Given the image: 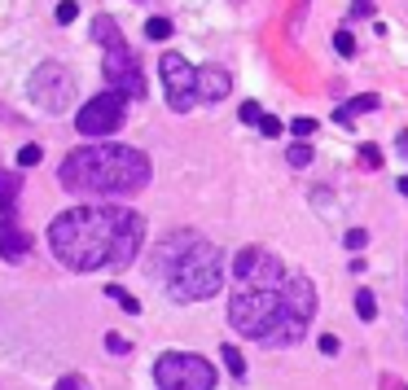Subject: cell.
Here are the masks:
<instances>
[{
	"label": "cell",
	"mask_w": 408,
	"mask_h": 390,
	"mask_svg": "<svg viewBox=\"0 0 408 390\" xmlns=\"http://www.w3.org/2000/svg\"><path fill=\"white\" fill-rule=\"evenodd\" d=\"M233 88V75L224 66H198V101H224Z\"/></svg>",
	"instance_id": "11"
},
{
	"label": "cell",
	"mask_w": 408,
	"mask_h": 390,
	"mask_svg": "<svg viewBox=\"0 0 408 390\" xmlns=\"http://www.w3.org/2000/svg\"><path fill=\"white\" fill-rule=\"evenodd\" d=\"M40 158H44V149H40V145H22V149H18V167H35Z\"/></svg>",
	"instance_id": "21"
},
{
	"label": "cell",
	"mask_w": 408,
	"mask_h": 390,
	"mask_svg": "<svg viewBox=\"0 0 408 390\" xmlns=\"http://www.w3.org/2000/svg\"><path fill=\"white\" fill-rule=\"evenodd\" d=\"M259 132H263V136H281V132H285V123H281V119H272V114H263V119H259Z\"/></svg>",
	"instance_id": "26"
},
{
	"label": "cell",
	"mask_w": 408,
	"mask_h": 390,
	"mask_svg": "<svg viewBox=\"0 0 408 390\" xmlns=\"http://www.w3.org/2000/svg\"><path fill=\"white\" fill-rule=\"evenodd\" d=\"M159 75H163L167 105H172L176 114L194 110V101H198V66H189L180 53H163V62H159Z\"/></svg>",
	"instance_id": "8"
},
{
	"label": "cell",
	"mask_w": 408,
	"mask_h": 390,
	"mask_svg": "<svg viewBox=\"0 0 408 390\" xmlns=\"http://www.w3.org/2000/svg\"><path fill=\"white\" fill-rule=\"evenodd\" d=\"M105 294H110V299H114L119 307H123V312H127V316H136V312H141V303H136V299H132V294H123V290H119V285H110V290H105Z\"/></svg>",
	"instance_id": "19"
},
{
	"label": "cell",
	"mask_w": 408,
	"mask_h": 390,
	"mask_svg": "<svg viewBox=\"0 0 408 390\" xmlns=\"http://www.w3.org/2000/svg\"><path fill=\"white\" fill-rule=\"evenodd\" d=\"M365 241H369V228H347V232H343V246H347V250H365Z\"/></svg>",
	"instance_id": "20"
},
{
	"label": "cell",
	"mask_w": 408,
	"mask_h": 390,
	"mask_svg": "<svg viewBox=\"0 0 408 390\" xmlns=\"http://www.w3.org/2000/svg\"><path fill=\"white\" fill-rule=\"evenodd\" d=\"M75 18H79V5H75V0H62V5H57V22H62V27H70Z\"/></svg>",
	"instance_id": "23"
},
{
	"label": "cell",
	"mask_w": 408,
	"mask_h": 390,
	"mask_svg": "<svg viewBox=\"0 0 408 390\" xmlns=\"http://www.w3.org/2000/svg\"><path fill=\"white\" fill-rule=\"evenodd\" d=\"M70 193H92V197H132L150 184V158L132 145H79L70 149L57 167Z\"/></svg>",
	"instance_id": "2"
},
{
	"label": "cell",
	"mask_w": 408,
	"mask_h": 390,
	"mask_svg": "<svg viewBox=\"0 0 408 390\" xmlns=\"http://www.w3.org/2000/svg\"><path fill=\"white\" fill-rule=\"evenodd\" d=\"M145 241V219L127 206H70L49 224V250L70 272L127 268Z\"/></svg>",
	"instance_id": "1"
},
{
	"label": "cell",
	"mask_w": 408,
	"mask_h": 390,
	"mask_svg": "<svg viewBox=\"0 0 408 390\" xmlns=\"http://www.w3.org/2000/svg\"><path fill=\"white\" fill-rule=\"evenodd\" d=\"M360 162L378 171V167H382V149H378V145H360Z\"/></svg>",
	"instance_id": "24"
},
{
	"label": "cell",
	"mask_w": 408,
	"mask_h": 390,
	"mask_svg": "<svg viewBox=\"0 0 408 390\" xmlns=\"http://www.w3.org/2000/svg\"><path fill=\"white\" fill-rule=\"evenodd\" d=\"M194 241H198V232H167V237H163V246H159V254H154L159 263H154L150 272H154V277H167V272H172V268L180 263V254H185Z\"/></svg>",
	"instance_id": "10"
},
{
	"label": "cell",
	"mask_w": 408,
	"mask_h": 390,
	"mask_svg": "<svg viewBox=\"0 0 408 390\" xmlns=\"http://www.w3.org/2000/svg\"><path fill=\"white\" fill-rule=\"evenodd\" d=\"M285 127H290V132H294L298 140H307L312 132H316V119H290V123H285Z\"/></svg>",
	"instance_id": "22"
},
{
	"label": "cell",
	"mask_w": 408,
	"mask_h": 390,
	"mask_svg": "<svg viewBox=\"0 0 408 390\" xmlns=\"http://www.w3.org/2000/svg\"><path fill=\"white\" fill-rule=\"evenodd\" d=\"M220 360H224V364H229V373H233V377H242V373H246V360H242V351H237V347H233V342H224V351H220Z\"/></svg>",
	"instance_id": "15"
},
{
	"label": "cell",
	"mask_w": 408,
	"mask_h": 390,
	"mask_svg": "<svg viewBox=\"0 0 408 390\" xmlns=\"http://www.w3.org/2000/svg\"><path fill=\"white\" fill-rule=\"evenodd\" d=\"M259 119H263V110H259L255 101H246V105H242V123H255V127H259Z\"/></svg>",
	"instance_id": "28"
},
{
	"label": "cell",
	"mask_w": 408,
	"mask_h": 390,
	"mask_svg": "<svg viewBox=\"0 0 408 390\" xmlns=\"http://www.w3.org/2000/svg\"><path fill=\"white\" fill-rule=\"evenodd\" d=\"M163 281H167V294L176 303H202L211 294H220V285H224V254L211 241L198 237Z\"/></svg>",
	"instance_id": "3"
},
{
	"label": "cell",
	"mask_w": 408,
	"mask_h": 390,
	"mask_svg": "<svg viewBox=\"0 0 408 390\" xmlns=\"http://www.w3.org/2000/svg\"><path fill=\"white\" fill-rule=\"evenodd\" d=\"M285 158H290V167H307V162H312V145H307V140H298V145L285 149Z\"/></svg>",
	"instance_id": "17"
},
{
	"label": "cell",
	"mask_w": 408,
	"mask_h": 390,
	"mask_svg": "<svg viewBox=\"0 0 408 390\" xmlns=\"http://www.w3.org/2000/svg\"><path fill=\"white\" fill-rule=\"evenodd\" d=\"M123 119H127V92L110 88V92H97V97L83 105L75 127H79V136L101 140V136H114L119 127H123Z\"/></svg>",
	"instance_id": "7"
},
{
	"label": "cell",
	"mask_w": 408,
	"mask_h": 390,
	"mask_svg": "<svg viewBox=\"0 0 408 390\" xmlns=\"http://www.w3.org/2000/svg\"><path fill=\"white\" fill-rule=\"evenodd\" d=\"M105 79L119 88V92H127V97H141L145 92V79H141V62H136V49H127V40H119L105 49Z\"/></svg>",
	"instance_id": "9"
},
{
	"label": "cell",
	"mask_w": 408,
	"mask_h": 390,
	"mask_svg": "<svg viewBox=\"0 0 408 390\" xmlns=\"http://www.w3.org/2000/svg\"><path fill=\"white\" fill-rule=\"evenodd\" d=\"M105 351H110V356H127L132 342H127V338H119V334H110V338H105Z\"/></svg>",
	"instance_id": "27"
},
{
	"label": "cell",
	"mask_w": 408,
	"mask_h": 390,
	"mask_svg": "<svg viewBox=\"0 0 408 390\" xmlns=\"http://www.w3.org/2000/svg\"><path fill=\"white\" fill-rule=\"evenodd\" d=\"M27 254H31V237L18 228L14 219H0V259H9V263H22Z\"/></svg>",
	"instance_id": "12"
},
{
	"label": "cell",
	"mask_w": 408,
	"mask_h": 390,
	"mask_svg": "<svg viewBox=\"0 0 408 390\" xmlns=\"http://www.w3.org/2000/svg\"><path fill=\"white\" fill-rule=\"evenodd\" d=\"M351 14L356 18H374V0H351Z\"/></svg>",
	"instance_id": "30"
},
{
	"label": "cell",
	"mask_w": 408,
	"mask_h": 390,
	"mask_svg": "<svg viewBox=\"0 0 408 390\" xmlns=\"http://www.w3.org/2000/svg\"><path fill=\"white\" fill-rule=\"evenodd\" d=\"M395 149H400V153H404V158H408V127H404V132H400V136H395Z\"/></svg>",
	"instance_id": "32"
},
{
	"label": "cell",
	"mask_w": 408,
	"mask_h": 390,
	"mask_svg": "<svg viewBox=\"0 0 408 390\" xmlns=\"http://www.w3.org/2000/svg\"><path fill=\"white\" fill-rule=\"evenodd\" d=\"M316 347H320V356H338V338H334V334H320Z\"/></svg>",
	"instance_id": "29"
},
{
	"label": "cell",
	"mask_w": 408,
	"mask_h": 390,
	"mask_svg": "<svg viewBox=\"0 0 408 390\" xmlns=\"http://www.w3.org/2000/svg\"><path fill=\"white\" fill-rule=\"evenodd\" d=\"M79 386H83V377H75V373L57 377V390H79Z\"/></svg>",
	"instance_id": "31"
},
{
	"label": "cell",
	"mask_w": 408,
	"mask_h": 390,
	"mask_svg": "<svg viewBox=\"0 0 408 390\" xmlns=\"http://www.w3.org/2000/svg\"><path fill=\"white\" fill-rule=\"evenodd\" d=\"M145 35H150V40H167V35H172V18H150Z\"/></svg>",
	"instance_id": "18"
},
{
	"label": "cell",
	"mask_w": 408,
	"mask_h": 390,
	"mask_svg": "<svg viewBox=\"0 0 408 390\" xmlns=\"http://www.w3.org/2000/svg\"><path fill=\"white\" fill-rule=\"evenodd\" d=\"M343 110L351 114V119H356V114H369V110H378V92H360V97H351V101L343 105Z\"/></svg>",
	"instance_id": "14"
},
{
	"label": "cell",
	"mask_w": 408,
	"mask_h": 390,
	"mask_svg": "<svg viewBox=\"0 0 408 390\" xmlns=\"http://www.w3.org/2000/svg\"><path fill=\"white\" fill-rule=\"evenodd\" d=\"M312 316H316V285L303 277V272H290L285 281V307H281V325L263 338V347H294L298 338L307 334Z\"/></svg>",
	"instance_id": "4"
},
{
	"label": "cell",
	"mask_w": 408,
	"mask_h": 390,
	"mask_svg": "<svg viewBox=\"0 0 408 390\" xmlns=\"http://www.w3.org/2000/svg\"><path fill=\"white\" fill-rule=\"evenodd\" d=\"M334 49H338V57H351L356 53V40L347 31H338V35H334Z\"/></svg>",
	"instance_id": "25"
},
{
	"label": "cell",
	"mask_w": 408,
	"mask_h": 390,
	"mask_svg": "<svg viewBox=\"0 0 408 390\" xmlns=\"http://www.w3.org/2000/svg\"><path fill=\"white\" fill-rule=\"evenodd\" d=\"M92 40H97V44H105V49H110V44H119V40H123V35H119V27H114V18H92Z\"/></svg>",
	"instance_id": "13"
},
{
	"label": "cell",
	"mask_w": 408,
	"mask_h": 390,
	"mask_svg": "<svg viewBox=\"0 0 408 390\" xmlns=\"http://www.w3.org/2000/svg\"><path fill=\"white\" fill-rule=\"evenodd\" d=\"M395 188H400V193H404V197H408V175H404V180H400V184H395Z\"/></svg>",
	"instance_id": "33"
},
{
	"label": "cell",
	"mask_w": 408,
	"mask_h": 390,
	"mask_svg": "<svg viewBox=\"0 0 408 390\" xmlns=\"http://www.w3.org/2000/svg\"><path fill=\"white\" fill-rule=\"evenodd\" d=\"M27 97L40 105L44 114H62V110H70V101H75V79H70V70H66V66L44 62V66H35V70H31V79H27Z\"/></svg>",
	"instance_id": "6"
},
{
	"label": "cell",
	"mask_w": 408,
	"mask_h": 390,
	"mask_svg": "<svg viewBox=\"0 0 408 390\" xmlns=\"http://www.w3.org/2000/svg\"><path fill=\"white\" fill-rule=\"evenodd\" d=\"M159 390H215V369L194 351H163L154 360Z\"/></svg>",
	"instance_id": "5"
},
{
	"label": "cell",
	"mask_w": 408,
	"mask_h": 390,
	"mask_svg": "<svg viewBox=\"0 0 408 390\" xmlns=\"http://www.w3.org/2000/svg\"><path fill=\"white\" fill-rule=\"evenodd\" d=\"M356 316H360V321H374V316H378V299H374L369 290L356 294Z\"/></svg>",
	"instance_id": "16"
}]
</instances>
